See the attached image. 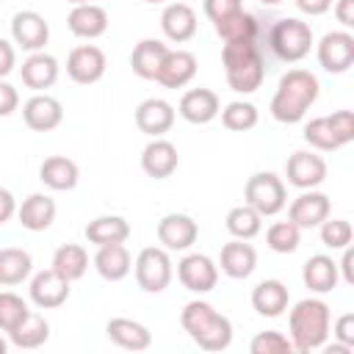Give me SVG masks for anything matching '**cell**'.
<instances>
[{
  "label": "cell",
  "mask_w": 354,
  "mask_h": 354,
  "mask_svg": "<svg viewBox=\"0 0 354 354\" xmlns=\"http://www.w3.org/2000/svg\"><path fill=\"white\" fill-rule=\"evenodd\" d=\"M318 94H321L318 77H315L310 69L296 66V69H288V72L279 77L268 111H271V116H274L277 122H282V124H296V122H301V119L307 116V111L315 105Z\"/></svg>",
  "instance_id": "obj_1"
},
{
  "label": "cell",
  "mask_w": 354,
  "mask_h": 354,
  "mask_svg": "<svg viewBox=\"0 0 354 354\" xmlns=\"http://www.w3.org/2000/svg\"><path fill=\"white\" fill-rule=\"evenodd\" d=\"M221 64L227 75V86L238 94H254L263 86L266 64L263 53L257 47V39H238L224 41L221 47Z\"/></svg>",
  "instance_id": "obj_2"
},
{
  "label": "cell",
  "mask_w": 354,
  "mask_h": 354,
  "mask_svg": "<svg viewBox=\"0 0 354 354\" xmlns=\"http://www.w3.org/2000/svg\"><path fill=\"white\" fill-rule=\"evenodd\" d=\"M332 326V310L324 299H301L288 313V332L293 351H315L324 348L329 340Z\"/></svg>",
  "instance_id": "obj_3"
},
{
  "label": "cell",
  "mask_w": 354,
  "mask_h": 354,
  "mask_svg": "<svg viewBox=\"0 0 354 354\" xmlns=\"http://www.w3.org/2000/svg\"><path fill=\"white\" fill-rule=\"evenodd\" d=\"M180 324L188 332V337L205 348V351H224L232 343V324L227 315H221L210 301L194 299L183 307Z\"/></svg>",
  "instance_id": "obj_4"
},
{
  "label": "cell",
  "mask_w": 354,
  "mask_h": 354,
  "mask_svg": "<svg viewBox=\"0 0 354 354\" xmlns=\"http://www.w3.org/2000/svg\"><path fill=\"white\" fill-rule=\"evenodd\" d=\"M313 44H315L313 28H310V22H304L299 17H282L268 30V47L285 64L301 61L313 50Z\"/></svg>",
  "instance_id": "obj_5"
},
{
  "label": "cell",
  "mask_w": 354,
  "mask_h": 354,
  "mask_svg": "<svg viewBox=\"0 0 354 354\" xmlns=\"http://www.w3.org/2000/svg\"><path fill=\"white\" fill-rule=\"evenodd\" d=\"M301 136L315 152H335L354 141V113L332 111L329 116H315L304 124Z\"/></svg>",
  "instance_id": "obj_6"
},
{
  "label": "cell",
  "mask_w": 354,
  "mask_h": 354,
  "mask_svg": "<svg viewBox=\"0 0 354 354\" xmlns=\"http://www.w3.org/2000/svg\"><path fill=\"white\" fill-rule=\"evenodd\" d=\"M243 202L252 205L263 218L277 216L288 205V188L285 180L274 171H254L243 185Z\"/></svg>",
  "instance_id": "obj_7"
},
{
  "label": "cell",
  "mask_w": 354,
  "mask_h": 354,
  "mask_svg": "<svg viewBox=\"0 0 354 354\" xmlns=\"http://www.w3.org/2000/svg\"><path fill=\"white\" fill-rule=\"evenodd\" d=\"M133 271H136V282L141 290L147 293H163L174 277V268H171V257L163 246H147L138 252L136 263H133Z\"/></svg>",
  "instance_id": "obj_8"
},
{
  "label": "cell",
  "mask_w": 354,
  "mask_h": 354,
  "mask_svg": "<svg viewBox=\"0 0 354 354\" xmlns=\"http://www.w3.org/2000/svg\"><path fill=\"white\" fill-rule=\"evenodd\" d=\"M315 55L324 72L343 75L354 64V36L348 30H329L315 44Z\"/></svg>",
  "instance_id": "obj_9"
},
{
  "label": "cell",
  "mask_w": 354,
  "mask_h": 354,
  "mask_svg": "<svg viewBox=\"0 0 354 354\" xmlns=\"http://www.w3.org/2000/svg\"><path fill=\"white\" fill-rule=\"evenodd\" d=\"M285 177H288V185L299 191L318 188L326 180V160L313 149H296L285 160Z\"/></svg>",
  "instance_id": "obj_10"
},
{
  "label": "cell",
  "mask_w": 354,
  "mask_h": 354,
  "mask_svg": "<svg viewBox=\"0 0 354 354\" xmlns=\"http://www.w3.org/2000/svg\"><path fill=\"white\" fill-rule=\"evenodd\" d=\"M177 279L191 293H210L218 282V263H213V257L207 254L191 252L177 263Z\"/></svg>",
  "instance_id": "obj_11"
},
{
  "label": "cell",
  "mask_w": 354,
  "mask_h": 354,
  "mask_svg": "<svg viewBox=\"0 0 354 354\" xmlns=\"http://www.w3.org/2000/svg\"><path fill=\"white\" fill-rule=\"evenodd\" d=\"M47 39H50V25L39 11L25 8V11H17L11 17V41H14V47H19L25 53H39V50H44Z\"/></svg>",
  "instance_id": "obj_12"
},
{
  "label": "cell",
  "mask_w": 354,
  "mask_h": 354,
  "mask_svg": "<svg viewBox=\"0 0 354 354\" xmlns=\"http://www.w3.org/2000/svg\"><path fill=\"white\" fill-rule=\"evenodd\" d=\"M105 69H108V58L97 44H77L66 55V75L80 86H91L102 80Z\"/></svg>",
  "instance_id": "obj_13"
},
{
  "label": "cell",
  "mask_w": 354,
  "mask_h": 354,
  "mask_svg": "<svg viewBox=\"0 0 354 354\" xmlns=\"http://www.w3.org/2000/svg\"><path fill=\"white\" fill-rule=\"evenodd\" d=\"M69 279H64L55 268L36 271L28 285V296L39 310H55L69 299Z\"/></svg>",
  "instance_id": "obj_14"
},
{
  "label": "cell",
  "mask_w": 354,
  "mask_h": 354,
  "mask_svg": "<svg viewBox=\"0 0 354 354\" xmlns=\"http://www.w3.org/2000/svg\"><path fill=\"white\" fill-rule=\"evenodd\" d=\"M22 119L33 133H50L64 122V105L61 100L36 91L30 100L22 102Z\"/></svg>",
  "instance_id": "obj_15"
},
{
  "label": "cell",
  "mask_w": 354,
  "mask_h": 354,
  "mask_svg": "<svg viewBox=\"0 0 354 354\" xmlns=\"http://www.w3.org/2000/svg\"><path fill=\"white\" fill-rule=\"evenodd\" d=\"M196 238H199V224L185 213H166L158 221V241L163 243L166 252H185L196 243Z\"/></svg>",
  "instance_id": "obj_16"
},
{
  "label": "cell",
  "mask_w": 354,
  "mask_h": 354,
  "mask_svg": "<svg viewBox=\"0 0 354 354\" xmlns=\"http://www.w3.org/2000/svg\"><path fill=\"white\" fill-rule=\"evenodd\" d=\"M332 213V202L326 194L310 188V191H301L290 207H288V218L299 227V230H313V227H321L324 218H329Z\"/></svg>",
  "instance_id": "obj_17"
},
{
  "label": "cell",
  "mask_w": 354,
  "mask_h": 354,
  "mask_svg": "<svg viewBox=\"0 0 354 354\" xmlns=\"http://www.w3.org/2000/svg\"><path fill=\"white\" fill-rule=\"evenodd\" d=\"M180 166V152L171 141H166L163 136L160 138H152L144 149H141V169L147 177L152 180H166L177 171Z\"/></svg>",
  "instance_id": "obj_18"
},
{
  "label": "cell",
  "mask_w": 354,
  "mask_h": 354,
  "mask_svg": "<svg viewBox=\"0 0 354 354\" xmlns=\"http://www.w3.org/2000/svg\"><path fill=\"white\" fill-rule=\"evenodd\" d=\"M136 124L149 138H160L174 124V105L169 100H163V97H149V100L138 102V108H136Z\"/></svg>",
  "instance_id": "obj_19"
},
{
  "label": "cell",
  "mask_w": 354,
  "mask_h": 354,
  "mask_svg": "<svg viewBox=\"0 0 354 354\" xmlns=\"http://www.w3.org/2000/svg\"><path fill=\"white\" fill-rule=\"evenodd\" d=\"M196 11L188 3H166V8L160 11V30L169 41L174 44H185L196 36Z\"/></svg>",
  "instance_id": "obj_20"
},
{
  "label": "cell",
  "mask_w": 354,
  "mask_h": 354,
  "mask_svg": "<svg viewBox=\"0 0 354 354\" xmlns=\"http://www.w3.org/2000/svg\"><path fill=\"white\" fill-rule=\"evenodd\" d=\"M221 111V100L213 88H188L183 97H180V105H177V113L191 122V124H207L218 116Z\"/></svg>",
  "instance_id": "obj_21"
},
{
  "label": "cell",
  "mask_w": 354,
  "mask_h": 354,
  "mask_svg": "<svg viewBox=\"0 0 354 354\" xmlns=\"http://www.w3.org/2000/svg\"><path fill=\"white\" fill-rule=\"evenodd\" d=\"M196 55L188 50H169L163 55V64L155 75V80L166 88H183L196 77Z\"/></svg>",
  "instance_id": "obj_22"
},
{
  "label": "cell",
  "mask_w": 354,
  "mask_h": 354,
  "mask_svg": "<svg viewBox=\"0 0 354 354\" xmlns=\"http://www.w3.org/2000/svg\"><path fill=\"white\" fill-rule=\"evenodd\" d=\"M218 266L221 271L230 277V279H246L254 274L257 268V252L252 243L241 241V238H232L221 246V254H218Z\"/></svg>",
  "instance_id": "obj_23"
},
{
  "label": "cell",
  "mask_w": 354,
  "mask_h": 354,
  "mask_svg": "<svg viewBox=\"0 0 354 354\" xmlns=\"http://www.w3.org/2000/svg\"><path fill=\"white\" fill-rule=\"evenodd\" d=\"M58 72H61L58 58L50 55V53H44V50L30 53V55L22 61V66H19L22 83H25L28 88H33V91H44V88H50V86H55Z\"/></svg>",
  "instance_id": "obj_24"
},
{
  "label": "cell",
  "mask_w": 354,
  "mask_h": 354,
  "mask_svg": "<svg viewBox=\"0 0 354 354\" xmlns=\"http://www.w3.org/2000/svg\"><path fill=\"white\" fill-rule=\"evenodd\" d=\"M66 25L77 39H100L108 30V11L100 3H80L72 6Z\"/></svg>",
  "instance_id": "obj_25"
},
{
  "label": "cell",
  "mask_w": 354,
  "mask_h": 354,
  "mask_svg": "<svg viewBox=\"0 0 354 354\" xmlns=\"http://www.w3.org/2000/svg\"><path fill=\"white\" fill-rule=\"evenodd\" d=\"M290 304L288 285L279 279H263L252 288V307L263 318H279Z\"/></svg>",
  "instance_id": "obj_26"
},
{
  "label": "cell",
  "mask_w": 354,
  "mask_h": 354,
  "mask_svg": "<svg viewBox=\"0 0 354 354\" xmlns=\"http://www.w3.org/2000/svg\"><path fill=\"white\" fill-rule=\"evenodd\" d=\"M105 337L113 346L127 348V351H144L152 346V332L141 321H133V318H111L105 324Z\"/></svg>",
  "instance_id": "obj_27"
},
{
  "label": "cell",
  "mask_w": 354,
  "mask_h": 354,
  "mask_svg": "<svg viewBox=\"0 0 354 354\" xmlns=\"http://www.w3.org/2000/svg\"><path fill=\"white\" fill-rule=\"evenodd\" d=\"M39 180L50 191H72L77 185V180H80V169L66 155H50L39 166Z\"/></svg>",
  "instance_id": "obj_28"
},
{
  "label": "cell",
  "mask_w": 354,
  "mask_h": 354,
  "mask_svg": "<svg viewBox=\"0 0 354 354\" xmlns=\"http://www.w3.org/2000/svg\"><path fill=\"white\" fill-rule=\"evenodd\" d=\"M55 210H58V207H55L53 196H47V194H30V196L22 199V205L17 207V218H19V224H22L25 230H30V232H44V230L53 227Z\"/></svg>",
  "instance_id": "obj_29"
},
{
  "label": "cell",
  "mask_w": 354,
  "mask_h": 354,
  "mask_svg": "<svg viewBox=\"0 0 354 354\" xmlns=\"http://www.w3.org/2000/svg\"><path fill=\"white\" fill-rule=\"evenodd\" d=\"M94 268L102 279L108 282H119L124 279L130 271H133V257L127 252L124 243H105V246H97V254H94Z\"/></svg>",
  "instance_id": "obj_30"
},
{
  "label": "cell",
  "mask_w": 354,
  "mask_h": 354,
  "mask_svg": "<svg viewBox=\"0 0 354 354\" xmlns=\"http://www.w3.org/2000/svg\"><path fill=\"white\" fill-rule=\"evenodd\" d=\"M301 282H304V288H310V290L318 293V296L335 290L337 282H340L337 263H335L329 254H313V257L301 266Z\"/></svg>",
  "instance_id": "obj_31"
},
{
  "label": "cell",
  "mask_w": 354,
  "mask_h": 354,
  "mask_svg": "<svg viewBox=\"0 0 354 354\" xmlns=\"http://www.w3.org/2000/svg\"><path fill=\"white\" fill-rule=\"evenodd\" d=\"M169 53V44H163L160 39H141L133 53H130V66L138 77L144 80H155L160 64H163V55Z\"/></svg>",
  "instance_id": "obj_32"
},
{
  "label": "cell",
  "mask_w": 354,
  "mask_h": 354,
  "mask_svg": "<svg viewBox=\"0 0 354 354\" xmlns=\"http://www.w3.org/2000/svg\"><path fill=\"white\" fill-rule=\"evenodd\" d=\"M86 241L94 246H105V243H124L130 238V224L124 216H97L86 224L83 230Z\"/></svg>",
  "instance_id": "obj_33"
},
{
  "label": "cell",
  "mask_w": 354,
  "mask_h": 354,
  "mask_svg": "<svg viewBox=\"0 0 354 354\" xmlns=\"http://www.w3.org/2000/svg\"><path fill=\"white\" fill-rule=\"evenodd\" d=\"M33 271V257L19 249V246H6L0 249V285L3 288H14L22 285Z\"/></svg>",
  "instance_id": "obj_34"
},
{
  "label": "cell",
  "mask_w": 354,
  "mask_h": 354,
  "mask_svg": "<svg viewBox=\"0 0 354 354\" xmlns=\"http://www.w3.org/2000/svg\"><path fill=\"white\" fill-rule=\"evenodd\" d=\"M50 268H55L64 279L75 282L88 271V252L80 243H64L53 252V263Z\"/></svg>",
  "instance_id": "obj_35"
},
{
  "label": "cell",
  "mask_w": 354,
  "mask_h": 354,
  "mask_svg": "<svg viewBox=\"0 0 354 354\" xmlns=\"http://www.w3.org/2000/svg\"><path fill=\"white\" fill-rule=\"evenodd\" d=\"M8 340L17 348H39V346H44L50 340V321L41 313L30 310L28 318L14 332H8Z\"/></svg>",
  "instance_id": "obj_36"
},
{
  "label": "cell",
  "mask_w": 354,
  "mask_h": 354,
  "mask_svg": "<svg viewBox=\"0 0 354 354\" xmlns=\"http://www.w3.org/2000/svg\"><path fill=\"white\" fill-rule=\"evenodd\" d=\"M224 224H227V232L232 235V238H241V241H252L254 235H260V230H263V216L252 207V205H235V207H230V213H227V218H224Z\"/></svg>",
  "instance_id": "obj_37"
},
{
  "label": "cell",
  "mask_w": 354,
  "mask_h": 354,
  "mask_svg": "<svg viewBox=\"0 0 354 354\" xmlns=\"http://www.w3.org/2000/svg\"><path fill=\"white\" fill-rule=\"evenodd\" d=\"M213 28H216V33H218L221 41L257 39V33H260L257 19H254L249 11H243V8L235 11V14H230V17H224V19H218V22H213Z\"/></svg>",
  "instance_id": "obj_38"
},
{
  "label": "cell",
  "mask_w": 354,
  "mask_h": 354,
  "mask_svg": "<svg viewBox=\"0 0 354 354\" xmlns=\"http://www.w3.org/2000/svg\"><path fill=\"white\" fill-rule=\"evenodd\" d=\"M218 113H221V124H224L227 130H232V133H246V130L257 127V122H260L257 105H252V102H246V100H232V102H227Z\"/></svg>",
  "instance_id": "obj_39"
},
{
  "label": "cell",
  "mask_w": 354,
  "mask_h": 354,
  "mask_svg": "<svg viewBox=\"0 0 354 354\" xmlns=\"http://www.w3.org/2000/svg\"><path fill=\"white\" fill-rule=\"evenodd\" d=\"M266 243L271 252L277 254H290L299 249L301 243V230L288 218V221H274L268 230H266Z\"/></svg>",
  "instance_id": "obj_40"
},
{
  "label": "cell",
  "mask_w": 354,
  "mask_h": 354,
  "mask_svg": "<svg viewBox=\"0 0 354 354\" xmlns=\"http://www.w3.org/2000/svg\"><path fill=\"white\" fill-rule=\"evenodd\" d=\"M30 307L22 296L11 293V290H0V332H14L25 318H28Z\"/></svg>",
  "instance_id": "obj_41"
},
{
  "label": "cell",
  "mask_w": 354,
  "mask_h": 354,
  "mask_svg": "<svg viewBox=\"0 0 354 354\" xmlns=\"http://www.w3.org/2000/svg\"><path fill=\"white\" fill-rule=\"evenodd\" d=\"M351 235H354V230H351V224L346 221V218H324L321 221V243L326 246V249H346L348 243H351Z\"/></svg>",
  "instance_id": "obj_42"
},
{
  "label": "cell",
  "mask_w": 354,
  "mask_h": 354,
  "mask_svg": "<svg viewBox=\"0 0 354 354\" xmlns=\"http://www.w3.org/2000/svg\"><path fill=\"white\" fill-rule=\"evenodd\" d=\"M249 351H252V354H290V351H293V343H290V337H285L282 332L266 329V332H257V335L252 337Z\"/></svg>",
  "instance_id": "obj_43"
},
{
  "label": "cell",
  "mask_w": 354,
  "mask_h": 354,
  "mask_svg": "<svg viewBox=\"0 0 354 354\" xmlns=\"http://www.w3.org/2000/svg\"><path fill=\"white\" fill-rule=\"evenodd\" d=\"M241 8H243V0H202V11L210 22H218Z\"/></svg>",
  "instance_id": "obj_44"
},
{
  "label": "cell",
  "mask_w": 354,
  "mask_h": 354,
  "mask_svg": "<svg viewBox=\"0 0 354 354\" xmlns=\"http://www.w3.org/2000/svg\"><path fill=\"white\" fill-rule=\"evenodd\" d=\"M329 335H332L340 346H346V348L354 351V315H351V313H343V315L329 326Z\"/></svg>",
  "instance_id": "obj_45"
},
{
  "label": "cell",
  "mask_w": 354,
  "mask_h": 354,
  "mask_svg": "<svg viewBox=\"0 0 354 354\" xmlns=\"http://www.w3.org/2000/svg\"><path fill=\"white\" fill-rule=\"evenodd\" d=\"M19 108V91L0 77V116H11Z\"/></svg>",
  "instance_id": "obj_46"
},
{
  "label": "cell",
  "mask_w": 354,
  "mask_h": 354,
  "mask_svg": "<svg viewBox=\"0 0 354 354\" xmlns=\"http://www.w3.org/2000/svg\"><path fill=\"white\" fill-rule=\"evenodd\" d=\"M14 66H17V47H14V41L0 36V77L11 75Z\"/></svg>",
  "instance_id": "obj_47"
},
{
  "label": "cell",
  "mask_w": 354,
  "mask_h": 354,
  "mask_svg": "<svg viewBox=\"0 0 354 354\" xmlns=\"http://www.w3.org/2000/svg\"><path fill=\"white\" fill-rule=\"evenodd\" d=\"M335 19L343 25V30L354 28V0H335Z\"/></svg>",
  "instance_id": "obj_48"
},
{
  "label": "cell",
  "mask_w": 354,
  "mask_h": 354,
  "mask_svg": "<svg viewBox=\"0 0 354 354\" xmlns=\"http://www.w3.org/2000/svg\"><path fill=\"white\" fill-rule=\"evenodd\" d=\"M340 252H343V260L337 263V274H340V279L346 285H354V252H351V243L346 249H340Z\"/></svg>",
  "instance_id": "obj_49"
},
{
  "label": "cell",
  "mask_w": 354,
  "mask_h": 354,
  "mask_svg": "<svg viewBox=\"0 0 354 354\" xmlns=\"http://www.w3.org/2000/svg\"><path fill=\"white\" fill-rule=\"evenodd\" d=\"M293 3L307 17H321V14H326L332 8V0H293Z\"/></svg>",
  "instance_id": "obj_50"
},
{
  "label": "cell",
  "mask_w": 354,
  "mask_h": 354,
  "mask_svg": "<svg viewBox=\"0 0 354 354\" xmlns=\"http://www.w3.org/2000/svg\"><path fill=\"white\" fill-rule=\"evenodd\" d=\"M14 216H17V199H14V194L8 188L0 185V224L11 221Z\"/></svg>",
  "instance_id": "obj_51"
},
{
  "label": "cell",
  "mask_w": 354,
  "mask_h": 354,
  "mask_svg": "<svg viewBox=\"0 0 354 354\" xmlns=\"http://www.w3.org/2000/svg\"><path fill=\"white\" fill-rule=\"evenodd\" d=\"M6 351H8V340L0 335V354H6Z\"/></svg>",
  "instance_id": "obj_52"
},
{
  "label": "cell",
  "mask_w": 354,
  "mask_h": 354,
  "mask_svg": "<svg viewBox=\"0 0 354 354\" xmlns=\"http://www.w3.org/2000/svg\"><path fill=\"white\" fill-rule=\"evenodd\" d=\"M260 3H263V6H279L282 0H260Z\"/></svg>",
  "instance_id": "obj_53"
},
{
  "label": "cell",
  "mask_w": 354,
  "mask_h": 354,
  "mask_svg": "<svg viewBox=\"0 0 354 354\" xmlns=\"http://www.w3.org/2000/svg\"><path fill=\"white\" fill-rule=\"evenodd\" d=\"M66 3H72V6H80V3H91V0H66Z\"/></svg>",
  "instance_id": "obj_54"
},
{
  "label": "cell",
  "mask_w": 354,
  "mask_h": 354,
  "mask_svg": "<svg viewBox=\"0 0 354 354\" xmlns=\"http://www.w3.org/2000/svg\"><path fill=\"white\" fill-rule=\"evenodd\" d=\"M144 3H166V0H144Z\"/></svg>",
  "instance_id": "obj_55"
},
{
  "label": "cell",
  "mask_w": 354,
  "mask_h": 354,
  "mask_svg": "<svg viewBox=\"0 0 354 354\" xmlns=\"http://www.w3.org/2000/svg\"><path fill=\"white\" fill-rule=\"evenodd\" d=\"M91 3H100V0H91Z\"/></svg>",
  "instance_id": "obj_56"
}]
</instances>
